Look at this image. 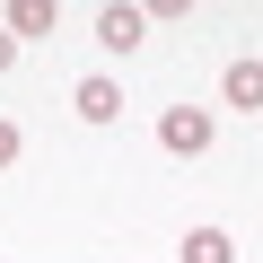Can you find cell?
<instances>
[{
    "instance_id": "cell-1",
    "label": "cell",
    "mask_w": 263,
    "mask_h": 263,
    "mask_svg": "<svg viewBox=\"0 0 263 263\" xmlns=\"http://www.w3.org/2000/svg\"><path fill=\"white\" fill-rule=\"evenodd\" d=\"M158 141H167L176 158H202V149H211V114H202V105H167V114H158Z\"/></svg>"
},
{
    "instance_id": "cell-2",
    "label": "cell",
    "mask_w": 263,
    "mask_h": 263,
    "mask_svg": "<svg viewBox=\"0 0 263 263\" xmlns=\"http://www.w3.org/2000/svg\"><path fill=\"white\" fill-rule=\"evenodd\" d=\"M141 35H149V18H141V9H123V0H114V9H97V44H105V53H132Z\"/></svg>"
},
{
    "instance_id": "cell-3",
    "label": "cell",
    "mask_w": 263,
    "mask_h": 263,
    "mask_svg": "<svg viewBox=\"0 0 263 263\" xmlns=\"http://www.w3.org/2000/svg\"><path fill=\"white\" fill-rule=\"evenodd\" d=\"M70 105H79V123H114V114H123V88H114V79H79Z\"/></svg>"
},
{
    "instance_id": "cell-4",
    "label": "cell",
    "mask_w": 263,
    "mask_h": 263,
    "mask_svg": "<svg viewBox=\"0 0 263 263\" xmlns=\"http://www.w3.org/2000/svg\"><path fill=\"white\" fill-rule=\"evenodd\" d=\"M219 97L246 105V114H263V62H228V70H219Z\"/></svg>"
},
{
    "instance_id": "cell-5",
    "label": "cell",
    "mask_w": 263,
    "mask_h": 263,
    "mask_svg": "<svg viewBox=\"0 0 263 263\" xmlns=\"http://www.w3.org/2000/svg\"><path fill=\"white\" fill-rule=\"evenodd\" d=\"M184 263H237V237L228 228H193L184 237Z\"/></svg>"
},
{
    "instance_id": "cell-6",
    "label": "cell",
    "mask_w": 263,
    "mask_h": 263,
    "mask_svg": "<svg viewBox=\"0 0 263 263\" xmlns=\"http://www.w3.org/2000/svg\"><path fill=\"white\" fill-rule=\"evenodd\" d=\"M9 35H53V0H9Z\"/></svg>"
},
{
    "instance_id": "cell-7",
    "label": "cell",
    "mask_w": 263,
    "mask_h": 263,
    "mask_svg": "<svg viewBox=\"0 0 263 263\" xmlns=\"http://www.w3.org/2000/svg\"><path fill=\"white\" fill-rule=\"evenodd\" d=\"M0 167H18V123H0Z\"/></svg>"
},
{
    "instance_id": "cell-8",
    "label": "cell",
    "mask_w": 263,
    "mask_h": 263,
    "mask_svg": "<svg viewBox=\"0 0 263 263\" xmlns=\"http://www.w3.org/2000/svg\"><path fill=\"white\" fill-rule=\"evenodd\" d=\"M9 62H18V35H9V27H0V70H9Z\"/></svg>"
}]
</instances>
